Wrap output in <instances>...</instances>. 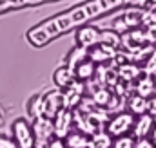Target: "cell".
Here are the masks:
<instances>
[{"instance_id":"7402d4cb","label":"cell","mask_w":156,"mask_h":148,"mask_svg":"<svg viewBox=\"0 0 156 148\" xmlns=\"http://www.w3.org/2000/svg\"><path fill=\"white\" fill-rule=\"evenodd\" d=\"M107 99H109V92H107V90H96V94H94V101H96V103L105 105Z\"/></svg>"},{"instance_id":"d4e9b609","label":"cell","mask_w":156,"mask_h":148,"mask_svg":"<svg viewBox=\"0 0 156 148\" xmlns=\"http://www.w3.org/2000/svg\"><path fill=\"white\" fill-rule=\"evenodd\" d=\"M153 139H154V145H156V128H154V137Z\"/></svg>"},{"instance_id":"7a4b0ae2","label":"cell","mask_w":156,"mask_h":148,"mask_svg":"<svg viewBox=\"0 0 156 148\" xmlns=\"http://www.w3.org/2000/svg\"><path fill=\"white\" fill-rule=\"evenodd\" d=\"M11 130H13V141H15L16 148H35L33 125L27 119H24V117L15 119L11 125Z\"/></svg>"},{"instance_id":"3957f363","label":"cell","mask_w":156,"mask_h":148,"mask_svg":"<svg viewBox=\"0 0 156 148\" xmlns=\"http://www.w3.org/2000/svg\"><path fill=\"white\" fill-rule=\"evenodd\" d=\"M33 132H35V148H45L55 139V126L53 119L40 117L33 121Z\"/></svg>"},{"instance_id":"603a6c76","label":"cell","mask_w":156,"mask_h":148,"mask_svg":"<svg viewBox=\"0 0 156 148\" xmlns=\"http://www.w3.org/2000/svg\"><path fill=\"white\" fill-rule=\"evenodd\" d=\"M45 148H66V143H64V139H58V137H55L49 145Z\"/></svg>"},{"instance_id":"7c38bea8","label":"cell","mask_w":156,"mask_h":148,"mask_svg":"<svg viewBox=\"0 0 156 148\" xmlns=\"http://www.w3.org/2000/svg\"><path fill=\"white\" fill-rule=\"evenodd\" d=\"M73 72H75V78H76V81H87V79H91L94 72H96V65H94V62H91L89 58L87 60H83V62H80L76 67L73 69Z\"/></svg>"},{"instance_id":"ac0fdd59","label":"cell","mask_w":156,"mask_h":148,"mask_svg":"<svg viewBox=\"0 0 156 148\" xmlns=\"http://www.w3.org/2000/svg\"><path fill=\"white\" fill-rule=\"evenodd\" d=\"M138 92H140L142 98L153 94V81H151V78H145V79H142V81L138 83Z\"/></svg>"},{"instance_id":"d6986e66","label":"cell","mask_w":156,"mask_h":148,"mask_svg":"<svg viewBox=\"0 0 156 148\" xmlns=\"http://www.w3.org/2000/svg\"><path fill=\"white\" fill-rule=\"evenodd\" d=\"M147 101L140 96V98H133V101H131V110L136 112V114H144V112L147 110Z\"/></svg>"},{"instance_id":"ffe728a7","label":"cell","mask_w":156,"mask_h":148,"mask_svg":"<svg viewBox=\"0 0 156 148\" xmlns=\"http://www.w3.org/2000/svg\"><path fill=\"white\" fill-rule=\"evenodd\" d=\"M133 146H134V139L127 137V136H120L113 143V148H133Z\"/></svg>"},{"instance_id":"30bf717a","label":"cell","mask_w":156,"mask_h":148,"mask_svg":"<svg viewBox=\"0 0 156 148\" xmlns=\"http://www.w3.org/2000/svg\"><path fill=\"white\" fill-rule=\"evenodd\" d=\"M47 2H58V0H0V15L13 11V9H22L27 5H38V4H47Z\"/></svg>"},{"instance_id":"5bb4252c","label":"cell","mask_w":156,"mask_h":148,"mask_svg":"<svg viewBox=\"0 0 156 148\" xmlns=\"http://www.w3.org/2000/svg\"><path fill=\"white\" fill-rule=\"evenodd\" d=\"M153 116H149V114H142L140 116V119L138 121H134V136L138 137V139H144L149 132H151V128H153Z\"/></svg>"},{"instance_id":"cb8c5ba5","label":"cell","mask_w":156,"mask_h":148,"mask_svg":"<svg viewBox=\"0 0 156 148\" xmlns=\"http://www.w3.org/2000/svg\"><path fill=\"white\" fill-rule=\"evenodd\" d=\"M136 148H153V145H151V141H147V139H140L138 145H136Z\"/></svg>"},{"instance_id":"277c9868","label":"cell","mask_w":156,"mask_h":148,"mask_svg":"<svg viewBox=\"0 0 156 148\" xmlns=\"http://www.w3.org/2000/svg\"><path fill=\"white\" fill-rule=\"evenodd\" d=\"M73 121H75V114L71 109H62L56 114V117L53 119V126H55V137L58 139H66L71 134L73 128Z\"/></svg>"},{"instance_id":"6da1fadb","label":"cell","mask_w":156,"mask_h":148,"mask_svg":"<svg viewBox=\"0 0 156 148\" xmlns=\"http://www.w3.org/2000/svg\"><path fill=\"white\" fill-rule=\"evenodd\" d=\"M151 0H87L83 4H78L75 7H69L62 13H56L55 16L33 25L27 33L26 40L33 47H44L51 43L55 38L62 36L73 29H80L82 25H87V22L100 18L111 11L123 5H144Z\"/></svg>"},{"instance_id":"8992f818","label":"cell","mask_w":156,"mask_h":148,"mask_svg":"<svg viewBox=\"0 0 156 148\" xmlns=\"http://www.w3.org/2000/svg\"><path fill=\"white\" fill-rule=\"evenodd\" d=\"M102 43V31L93 25H82L76 31V45L83 49H91Z\"/></svg>"},{"instance_id":"9a60e30c","label":"cell","mask_w":156,"mask_h":148,"mask_svg":"<svg viewBox=\"0 0 156 148\" xmlns=\"http://www.w3.org/2000/svg\"><path fill=\"white\" fill-rule=\"evenodd\" d=\"M87 58H89V51H87V49H83V47H78V45H76V47L69 52L66 65H67L69 69H75L80 62H83V60H87Z\"/></svg>"},{"instance_id":"8fae6325","label":"cell","mask_w":156,"mask_h":148,"mask_svg":"<svg viewBox=\"0 0 156 148\" xmlns=\"http://www.w3.org/2000/svg\"><path fill=\"white\" fill-rule=\"evenodd\" d=\"M113 56H115V47L105 45V43H98L89 51V60L94 62V63H102V62H105Z\"/></svg>"},{"instance_id":"9c48e42d","label":"cell","mask_w":156,"mask_h":148,"mask_svg":"<svg viewBox=\"0 0 156 148\" xmlns=\"http://www.w3.org/2000/svg\"><path fill=\"white\" fill-rule=\"evenodd\" d=\"M27 116L29 119H40L45 117V94H35L29 101H27Z\"/></svg>"},{"instance_id":"5b68a950","label":"cell","mask_w":156,"mask_h":148,"mask_svg":"<svg viewBox=\"0 0 156 148\" xmlns=\"http://www.w3.org/2000/svg\"><path fill=\"white\" fill-rule=\"evenodd\" d=\"M133 126H134V116H133L131 112H120V114H116V116L109 121V125H107V134L120 137V136H123L125 132H129Z\"/></svg>"},{"instance_id":"44dd1931","label":"cell","mask_w":156,"mask_h":148,"mask_svg":"<svg viewBox=\"0 0 156 148\" xmlns=\"http://www.w3.org/2000/svg\"><path fill=\"white\" fill-rule=\"evenodd\" d=\"M0 148H16L13 137L5 136V134H0Z\"/></svg>"},{"instance_id":"4fadbf2b","label":"cell","mask_w":156,"mask_h":148,"mask_svg":"<svg viewBox=\"0 0 156 148\" xmlns=\"http://www.w3.org/2000/svg\"><path fill=\"white\" fill-rule=\"evenodd\" d=\"M64 143H66V148H89L91 146V139L83 132H71L64 139Z\"/></svg>"},{"instance_id":"2e32d148","label":"cell","mask_w":156,"mask_h":148,"mask_svg":"<svg viewBox=\"0 0 156 148\" xmlns=\"http://www.w3.org/2000/svg\"><path fill=\"white\" fill-rule=\"evenodd\" d=\"M113 146V141H111V136L107 132H100V134H94L91 137V146L89 148H111Z\"/></svg>"},{"instance_id":"52a82bcc","label":"cell","mask_w":156,"mask_h":148,"mask_svg":"<svg viewBox=\"0 0 156 148\" xmlns=\"http://www.w3.org/2000/svg\"><path fill=\"white\" fill-rule=\"evenodd\" d=\"M66 109V101H64V90H51L45 92V117L55 119L56 114Z\"/></svg>"},{"instance_id":"ba28073f","label":"cell","mask_w":156,"mask_h":148,"mask_svg":"<svg viewBox=\"0 0 156 148\" xmlns=\"http://www.w3.org/2000/svg\"><path fill=\"white\" fill-rule=\"evenodd\" d=\"M53 81L60 90H67L76 83V78H75L73 69H69L67 65H62L53 72Z\"/></svg>"},{"instance_id":"e0dca14e","label":"cell","mask_w":156,"mask_h":148,"mask_svg":"<svg viewBox=\"0 0 156 148\" xmlns=\"http://www.w3.org/2000/svg\"><path fill=\"white\" fill-rule=\"evenodd\" d=\"M138 67L136 65H129V63H125V65H122V69H120V76L123 78V79H133V78H136L138 76Z\"/></svg>"}]
</instances>
